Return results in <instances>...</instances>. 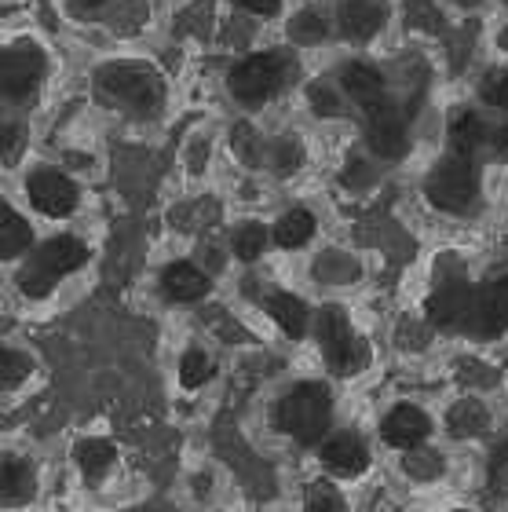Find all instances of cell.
Wrapping results in <instances>:
<instances>
[{
  "label": "cell",
  "instance_id": "1",
  "mask_svg": "<svg viewBox=\"0 0 508 512\" xmlns=\"http://www.w3.org/2000/svg\"><path fill=\"white\" fill-rule=\"evenodd\" d=\"M92 92L117 118L154 125L169 110V77L158 63L139 55H114L92 70Z\"/></svg>",
  "mask_w": 508,
  "mask_h": 512
},
{
  "label": "cell",
  "instance_id": "2",
  "mask_svg": "<svg viewBox=\"0 0 508 512\" xmlns=\"http://www.w3.org/2000/svg\"><path fill=\"white\" fill-rule=\"evenodd\" d=\"M300 77H304V66H300L297 48L275 44V48H256L234 59L223 74V88L234 107L256 114V110L275 107L278 99H286L293 88L304 85Z\"/></svg>",
  "mask_w": 508,
  "mask_h": 512
},
{
  "label": "cell",
  "instance_id": "3",
  "mask_svg": "<svg viewBox=\"0 0 508 512\" xmlns=\"http://www.w3.org/2000/svg\"><path fill=\"white\" fill-rule=\"evenodd\" d=\"M48 81H52V52H48V44L30 37V33L8 37L4 52H0V96H4V107L11 114H26L30 118V110L48 92Z\"/></svg>",
  "mask_w": 508,
  "mask_h": 512
},
{
  "label": "cell",
  "instance_id": "4",
  "mask_svg": "<svg viewBox=\"0 0 508 512\" xmlns=\"http://www.w3.org/2000/svg\"><path fill=\"white\" fill-rule=\"evenodd\" d=\"M421 194L435 213L454 216V220L472 216L479 209V202H483V165L443 150V154L424 169Z\"/></svg>",
  "mask_w": 508,
  "mask_h": 512
},
{
  "label": "cell",
  "instance_id": "5",
  "mask_svg": "<svg viewBox=\"0 0 508 512\" xmlns=\"http://www.w3.org/2000/svg\"><path fill=\"white\" fill-rule=\"evenodd\" d=\"M88 260H92V249L77 235H52L37 242V249L19 264L15 286L26 300H44L63 286L66 278L77 275Z\"/></svg>",
  "mask_w": 508,
  "mask_h": 512
},
{
  "label": "cell",
  "instance_id": "6",
  "mask_svg": "<svg viewBox=\"0 0 508 512\" xmlns=\"http://www.w3.org/2000/svg\"><path fill=\"white\" fill-rule=\"evenodd\" d=\"M275 425L282 436H289L300 447L322 443L333 425V395L326 384L318 381H300L293 384L275 406Z\"/></svg>",
  "mask_w": 508,
  "mask_h": 512
},
{
  "label": "cell",
  "instance_id": "7",
  "mask_svg": "<svg viewBox=\"0 0 508 512\" xmlns=\"http://www.w3.org/2000/svg\"><path fill=\"white\" fill-rule=\"evenodd\" d=\"M362 128V147L370 150L373 158L381 161L384 169H395V165H406L413 154V121L410 107L403 99H384L381 107L359 114Z\"/></svg>",
  "mask_w": 508,
  "mask_h": 512
},
{
  "label": "cell",
  "instance_id": "8",
  "mask_svg": "<svg viewBox=\"0 0 508 512\" xmlns=\"http://www.w3.org/2000/svg\"><path fill=\"white\" fill-rule=\"evenodd\" d=\"M22 198H26V205H30L37 216L63 224V220L77 216V209L85 202V191H81V183H77L63 165L33 161V165H26V172H22Z\"/></svg>",
  "mask_w": 508,
  "mask_h": 512
},
{
  "label": "cell",
  "instance_id": "9",
  "mask_svg": "<svg viewBox=\"0 0 508 512\" xmlns=\"http://www.w3.org/2000/svg\"><path fill=\"white\" fill-rule=\"evenodd\" d=\"M329 8L337 22V41L359 55L377 48L395 22L392 0H329Z\"/></svg>",
  "mask_w": 508,
  "mask_h": 512
},
{
  "label": "cell",
  "instance_id": "10",
  "mask_svg": "<svg viewBox=\"0 0 508 512\" xmlns=\"http://www.w3.org/2000/svg\"><path fill=\"white\" fill-rule=\"evenodd\" d=\"M315 337H318V348H322V359L333 374L340 377H355L366 366V344L355 330H351L348 315L344 308L337 304H326V308L315 315Z\"/></svg>",
  "mask_w": 508,
  "mask_h": 512
},
{
  "label": "cell",
  "instance_id": "11",
  "mask_svg": "<svg viewBox=\"0 0 508 512\" xmlns=\"http://www.w3.org/2000/svg\"><path fill=\"white\" fill-rule=\"evenodd\" d=\"M333 81L340 85V92H344V99L351 103V110H355V114H366V110L381 107L384 99L395 96L392 74H388L377 59H370V55H359V52L348 55V59L333 70Z\"/></svg>",
  "mask_w": 508,
  "mask_h": 512
},
{
  "label": "cell",
  "instance_id": "12",
  "mask_svg": "<svg viewBox=\"0 0 508 512\" xmlns=\"http://www.w3.org/2000/svg\"><path fill=\"white\" fill-rule=\"evenodd\" d=\"M490 125H494V118L483 114L476 103H457V107H450L446 110V121H443L446 154H457V158L487 165Z\"/></svg>",
  "mask_w": 508,
  "mask_h": 512
},
{
  "label": "cell",
  "instance_id": "13",
  "mask_svg": "<svg viewBox=\"0 0 508 512\" xmlns=\"http://www.w3.org/2000/svg\"><path fill=\"white\" fill-rule=\"evenodd\" d=\"M282 33L286 44L297 52H318L326 44L337 41V22H333V8L329 4H297L293 11L282 15Z\"/></svg>",
  "mask_w": 508,
  "mask_h": 512
},
{
  "label": "cell",
  "instance_id": "14",
  "mask_svg": "<svg viewBox=\"0 0 508 512\" xmlns=\"http://www.w3.org/2000/svg\"><path fill=\"white\" fill-rule=\"evenodd\" d=\"M468 333H476V337H501V333H508V271L490 275L487 282L476 286Z\"/></svg>",
  "mask_w": 508,
  "mask_h": 512
},
{
  "label": "cell",
  "instance_id": "15",
  "mask_svg": "<svg viewBox=\"0 0 508 512\" xmlns=\"http://www.w3.org/2000/svg\"><path fill=\"white\" fill-rule=\"evenodd\" d=\"M472 297H476V286H472L468 278L446 275L443 282L432 289V297H428V315H432V322L443 326V330H468Z\"/></svg>",
  "mask_w": 508,
  "mask_h": 512
},
{
  "label": "cell",
  "instance_id": "16",
  "mask_svg": "<svg viewBox=\"0 0 508 512\" xmlns=\"http://www.w3.org/2000/svg\"><path fill=\"white\" fill-rule=\"evenodd\" d=\"M318 458L322 469L337 480H359L362 472L370 469V447L362 443L355 432H333L318 443Z\"/></svg>",
  "mask_w": 508,
  "mask_h": 512
},
{
  "label": "cell",
  "instance_id": "17",
  "mask_svg": "<svg viewBox=\"0 0 508 512\" xmlns=\"http://www.w3.org/2000/svg\"><path fill=\"white\" fill-rule=\"evenodd\" d=\"M307 161H311V147H307L304 132H297V128H282V132H275L271 136V143H267V176L278 183H289L297 180V176H304Z\"/></svg>",
  "mask_w": 508,
  "mask_h": 512
},
{
  "label": "cell",
  "instance_id": "18",
  "mask_svg": "<svg viewBox=\"0 0 508 512\" xmlns=\"http://www.w3.org/2000/svg\"><path fill=\"white\" fill-rule=\"evenodd\" d=\"M381 436H384V443L395 450H417L432 436V417L424 414L421 406L399 403V406H392L388 417L381 421Z\"/></svg>",
  "mask_w": 508,
  "mask_h": 512
},
{
  "label": "cell",
  "instance_id": "19",
  "mask_svg": "<svg viewBox=\"0 0 508 512\" xmlns=\"http://www.w3.org/2000/svg\"><path fill=\"white\" fill-rule=\"evenodd\" d=\"M161 297L172 300V304H198L202 297H209L212 289V275L202 264L194 260H172L158 278Z\"/></svg>",
  "mask_w": 508,
  "mask_h": 512
},
{
  "label": "cell",
  "instance_id": "20",
  "mask_svg": "<svg viewBox=\"0 0 508 512\" xmlns=\"http://www.w3.org/2000/svg\"><path fill=\"white\" fill-rule=\"evenodd\" d=\"M227 150H231V158L242 165L245 172H264L267 169V136L264 128L256 125L253 118H238L231 128H227Z\"/></svg>",
  "mask_w": 508,
  "mask_h": 512
},
{
  "label": "cell",
  "instance_id": "21",
  "mask_svg": "<svg viewBox=\"0 0 508 512\" xmlns=\"http://www.w3.org/2000/svg\"><path fill=\"white\" fill-rule=\"evenodd\" d=\"M33 249H37L33 220L22 213L19 205L4 202L0 205V256H4L8 264H22Z\"/></svg>",
  "mask_w": 508,
  "mask_h": 512
},
{
  "label": "cell",
  "instance_id": "22",
  "mask_svg": "<svg viewBox=\"0 0 508 512\" xmlns=\"http://www.w3.org/2000/svg\"><path fill=\"white\" fill-rule=\"evenodd\" d=\"M264 311L271 315V322L286 333L289 341H300V337L311 330V322H315L307 300L297 297V293H289V289H271L264 297Z\"/></svg>",
  "mask_w": 508,
  "mask_h": 512
},
{
  "label": "cell",
  "instance_id": "23",
  "mask_svg": "<svg viewBox=\"0 0 508 512\" xmlns=\"http://www.w3.org/2000/svg\"><path fill=\"white\" fill-rule=\"evenodd\" d=\"M271 235H275V246L286 249V253H300L318 238V216L307 209V205H289L275 216L271 224Z\"/></svg>",
  "mask_w": 508,
  "mask_h": 512
},
{
  "label": "cell",
  "instance_id": "24",
  "mask_svg": "<svg viewBox=\"0 0 508 512\" xmlns=\"http://www.w3.org/2000/svg\"><path fill=\"white\" fill-rule=\"evenodd\" d=\"M311 278L318 286H355L362 278V260L351 249L326 246L311 256Z\"/></svg>",
  "mask_w": 508,
  "mask_h": 512
},
{
  "label": "cell",
  "instance_id": "25",
  "mask_svg": "<svg viewBox=\"0 0 508 512\" xmlns=\"http://www.w3.org/2000/svg\"><path fill=\"white\" fill-rule=\"evenodd\" d=\"M300 96H304L307 114H311L315 121H344L348 114H355V110H351V103L344 99V92H340V85L333 81V74L304 81Z\"/></svg>",
  "mask_w": 508,
  "mask_h": 512
},
{
  "label": "cell",
  "instance_id": "26",
  "mask_svg": "<svg viewBox=\"0 0 508 512\" xmlns=\"http://www.w3.org/2000/svg\"><path fill=\"white\" fill-rule=\"evenodd\" d=\"M472 103L490 118H508V63L490 59L476 77H472Z\"/></svg>",
  "mask_w": 508,
  "mask_h": 512
},
{
  "label": "cell",
  "instance_id": "27",
  "mask_svg": "<svg viewBox=\"0 0 508 512\" xmlns=\"http://www.w3.org/2000/svg\"><path fill=\"white\" fill-rule=\"evenodd\" d=\"M381 172H384L381 161L373 158L366 147H359V150H348V154H344V161H340V169H337V183L348 194L362 198V194L377 191V183H381Z\"/></svg>",
  "mask_w": 508,
  "mask_h": 512
},
{
  "label": "cell",
  "instance_id": "28",
  "mask_svg": "<svg viewBox=\"0 0 508 512\" xmlns=\"http://www.w3.org/2000/svg\"><path fill=\"white\" fill-rule=\"evenodd\" d=\"M271 246H275V235H271V224H264V220H238V224H231L227 249H231V256L238 264L264 260Z\"/></svg>",
  "mask_w": 508,
  "mask_h": 512
},
{
  "label": "cell",
  "instance_id": "29",
  "mask_svg": "<svg viewBox=\"0 0 508 512\" xmlns=\"http://www.w3.org/2000/svg\"><path fill=\"white\" fill-rule=\"evenodd\" d=\"M0 494H4L8 509H19V505L33 502V494H37V472H33L30 461L4 458V465H0Z\"/></svg>",
  "mask_w": 508,
  "mask_h": 512
},
{
  "label": "cell",
  "instance_id": "30",
  "mask_svg": "<svg viewBox=\"0 0 508 512\" xmlns=\"http://www.w3.org/2000/svg\"><path fill=\"white\" fill-rule=\"evenodd\" d=\"M74 461L88 483H99L103 476H110V469L117 465V447L110 439H99V436L81 439L74 450Z\"/></svg>",
  "mask_w": 508,
  "mask_h": 512
},
{
  "label": "cell",
  "instance_id": "31",
  "mask_svg": "<svg viewBox=\"0 0 508 512\" xmlns=\"http://www.w3.org/2000/svg\"><path fill=\"white\" fill-rule=\"evenodd\" d=\"M446 428H450L454 439H476L490 428V410L479 399H461V403L450 406Z\"/></svg>",
  "mask_w": 508,
  "mask_h": 512
},
{
  "label": "cell",
  "instance_id": "32",
  "mask_svg": "<svg viewBox=\"0 0 508 512\" xmlns=\"http://www.w3.org/2000/svg\"><path fill=\"white\" fill-rule=\"evenodd\" d=\"M212 374H216V363H212V355L202 352V348H191V352L180 359V384L183 388H202V384L212 381Z\"/></svg>",
  "mask_w": 508,
  "mask_h": 512
},
{
  "label": "cell",
  "instance_id": "33",
  "mask_svg": "<svg viewBox=\"0 0 508 512\" xmlns=\"http://www.w3.org/2000/svg\"><path fill=\"white\" fill-rule=\"evenodd\" d=\"M30 374H33V359L26 352H19L15 344H8L0 352V384H4V392H15Z\"/></svg>",
  "mask_w": 508,
  "mask_h": 512
},
{
  "label": "cell",
  "instance_id": "34",
  "mask_svg": "<svg viewBox=\"0 0 508 512\" xmlns=\"http://www.w3.org/2000/svg\"><path fill=\"white\" fill-rule=\"evenodd\" d=\"M403 469H406V476H410V480L428 483V480H439V476L446 472V465H443V458H439L435 450L417 447V450H406Z\"/></svg>",
  "mask_w": 508,
  "mask_h": 512
},
{
  "label": "cell",
  "instance_id": "35",
  "mask_svg": "<svg viewBox=\"0 0 508 512\" xmlns=\"http://www.w3.org/2000/svg\"><path fill=\"white\" fill-rule=\"evenodd\" d=\"M304 512H348V502L329 480H315L304 491Z\"/></svg>",
  "mask_w": 508,
  "mask_h": 512
},
{
  "label": "cell",
  "instance_id": "36",
  "mask_svg": "<svg viewBox=\"0 0 508 512\" xmlns=\"http://www.w3.org/2000/svg\"><path fill=\"white\" fill-rule=\"evenodd\" d=\"M26 136H30V125H26V114H4V161H19L22 147H26Z\"/></svg>",
  "mask_w": 508,
  "mask_h": 512
},
{
  "label": "cell",
  "instance_id": "37",
  "mask_svg": "<svg viewBox=\"0 0 508 512\" xmlns=\"http://www.w3.org/2000/svg\"><path fill=\"white\" fill-rule=\"evenodd\" d=\"M114 4H117V0H63V11H66V15H70L74 22L88 26V22L106 19Z\"/></svg>",
  "mask_w": 508,
  "mask_h": 512
},
{
  "label": "cell",
  "instance_id": "38",
  "mask_svg": "<svg viewBox=\"0 0 508 512\" xmlns=\"http://www.w3.org/2000/svg\"><path fill=\"white\" fill-rule=\"evenodd\" d=\"M435 4H439L450 19H483V15L494 11L498 0H435Z\"/></svg>",
  "mask_w": 508,
  "mask_h": 512
},
{
  "label": "cell",
  "instance_id": "39",
  "mask_svg": "<svg viewBox=\"0 0 508 512\" xmlns=\"http://www.w3.org/2000/svg\"><path fill=\"white\" fill-rule=\"evenodd\" d=\"M487 48H490V59H494V63H508V11H501V15L490 19Z\"/></svg>",
  "mask_w": 508,
  "mask_h": 512
},
{
  "label": "cell",
  "instance_id": "40",
  "mask_svg": "<svg viewBox=\"0 0 508 512\" xmlns=\"http://www.w3.org/2000/svg\"><path fill=\"white\" fill-rule=\"evenodd\" d=\"M487 165H508V118H494L490 125Z\"/></svg>",
  "mask_w": 508,
  "mask_h": 512
},
{
  "label": "cell",
  "instance_id": "41",
  "mask_svg": "<svg viewBox=\"0 0 508 512\" xmlns=\"http://www.w3.org/2000/svg\"><path fill=\"white\" fill-rule=\"evenodd\" d=\"M234 8L253 15V19H278L286 15V0H231Z\"/></svg>",
  "mask_w": 508,
  "mask_h": 512
},
{
  "label": "cell",
  "instance_id": "42",
  "mask_svg": "<svg viewBox=\"0 0 508 512\" xmlns=\"http://www.w3.org/2000/svg\"><path fill=\"white\" fill-rule=\"evenodd\" d=\"M205 139H212V136H202V132H198V136H191V147L183 150V161L191 165V172H202L205 161L212 158V147L205 150Z\"/></svg>",
  "mask_w": 508,
  "mask_h": 512
},
{
  "label": "cell",
  "instance_id": "43",
  "mask_svg": "<svg viewBox=\"0 0 508 512\" xmlns=\"http://www.w3.org/2000/svg\"><path fill=\"white\" fill-rule=\"evenodd\" d=\"M132 512H169L165 505H139V509H132Z\"/></svg>",
  "mask_w": 508,
  "mask_h": 512
},
{
  "label": "cell",
  "instance_id": "44",
  "mask_svg": "<svg viewBox=\"0 0 508 512\" xmlns=\"http://www.w3.org/2000/svg\"><path fill=\"white\" fill-rule=\"evenodd\" d=\"M505 454H508V436H505Z\"/></svg>",
  "mask_w": 508,
  "mask_h": 512
},
{
  "label": "cell",
  "instance_id": "45",
  "mask_svg": "<svg viewBox=\"0 0 508 512\" xmlns=\"http://www.w3.org/2000/svg\"><path fill=\"white\" fill-rule=\"evenodd\" d=\"M457 512H465V509H457Z\"/></svg>",
  "mask_w": 508,
  "mask_h": 512
}]
</instances>
